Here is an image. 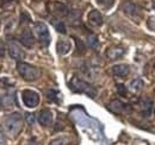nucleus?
<instances>
[{"mask_svg":"<svg viewBox=\"0 0 155 145\" xmlns=\"http://www.w3.org/2000/svg\"><path fill=\"white\" fill-rule=\"evenodd\" d=\"M2 126L6 134L16 137L23 128V118L19 113H12L2 120Z\"/></svg>","mask_w":155,"mask_h":145,"instance_id":"nucleus-1","label":"nucleus"},{"mask_svg":"<svg viewBox=\"0 0 155 145\" xmlns=\"http://www.w3.org/2000/svg\"><path fill=\"white\" fill-rule=\"evenodd\" d=\"M69 88L75 93H80V94H86L87 96L94 99L97 96V89L88 83L87 81L78 77V76H73L69 81Z\"/></svg>","mask_w":155,"mask_h":145,"instance_id":"nucleus-2","label":"nucleus"},{"mask_svg":"<svg viewBox=\"0 0 155 145\" xmlns=\"http://www.w3.org/2000/svg\"><path fill=\"white\" fill-rule=\"evenodd\" d=\"M17 70L19 72V75L25 80V81H36L37 79H39L41 76V70L37 67L25 63V62H18L17 63Z\"/></svg>","mask_w":155,"mask_h":145,"instance_id":"nucleus-3","label":"nucleus"},{"mask_svg":"<svg viewBox=\"0 0 155 145\" xmlns=\"http://www.w3.org/2000/svg\"><path fill=\"white\" fill-rule=\"evenodd\" d=\"M122 11L124 12L125 16H128L129 18H131L135 21H140L143 17L142 8L134 1H130V0H127L122 4Z\"/></svg>","mask_w":155,"mask_h":145,"instance_id":"nucleus-4","label":"nucleus"},{"mask_svg":"<svg viewBox=\"0 0 155 145\" xmlns=\"http://www.w3.org/2000/svg\"><path fill=\"white\" fill-rule=\"evenodd\" d=\"M34 30H35L36 35L38 37V40L41 42V44L43 47H48L50 44V34H49V30H48L47 25L42 21L35 23L34 24Z\"/></svg>","mask_w":155,"mask_h":145,"instance_id":"nucleus-5","label":"nucleus"},{"mask_svg":"<svg viewBox=\"0 0 155 145\" xmlns=\"http://www.w3.org/2000/svg\"><path fill=\"white\" fill-rule=\"evenodd\" d=\"M21 99L24 105L29 108H35L39 104V94L31 89H24L21 92Z\"/></svg>","mask_w":155,"mask_h":145,"instance_id":"nucleus-6","label":"nucleus"},{"mask_svg":"<svg viewBox=\"0 0 155 145\" xmlns=\"http://www.w3.org/2000/svg\"><path fill=\"white\" fill-rule=\"evenodd\" d=\"M50 11L51 13L56 17V18H64V17H68L69 13H71V10L69 7L63 4V2H60V1H54L50 4Z\"/></svg>","mask_w":155,"mask_h":145,"instance_id":"nucleus-7","label":"nucleus"},{"mask_svg":"<svg viewBox=\"0 0 155 145\" xmlns=\"http://www.w3.org/2000/svg\"><path fill=\"white\" fill-rule=\"evenodd\" d=\"M7 50H8L10 56H11L13 60L18 61V62H20V61L25 57V54H24L23 49L20 48L19 44H18L17 42H15V40H10V42H8V44H7Z\"/></svg>","mask_w":155,"mask_h":145,"instance_id":"nucleus-8","label":"nucleus"},{"mask_svg":"<svg viewBox=\"0 0 155 145\" xmlns=\"http://www.w3.org/2000/svg\"><path fill=\"white\" fill-rule=\"evenodd\" d=\"M38 123L44 127H49L53 125V112L50 109L44 108L38 113Z\"/></svg>","mask_w":155,"mask_h":145,"instance_id":"nucleus-9","label":"nucleus"},{"mask_svg":"<svg viewBox=\"0 0 155 145\" xmlns=\"http://www.w3.org/2000/svg\"><path fill=\"white\" fill-rule=\"evenodd\" d=\"M19 40L25 48H32L34 44H35V37H34L32 31L29 30V29L23 30V32L19 36Z\"/></svg>","mask_w":155,"mask_h":145,"instance_id":"nucleus-10","label":"nucleus"},{"mask_svg":"<svg viewBox=\"0 0 155 145\" xmlns=\"http://www.w3.org/2000/svg\"><path fill=\"white\" fill-rule=\"evenodd\" d=\"M87 20H88L90 25L93 26V27H99V26H101L103 23H104V18H103L101 13H100L99 11H97V10H92V11L88 13Z\"/></svg>","mask_w":155,"mask_h":145,"instance_id":"nucleus-11","label":"nucleus"},{"mask_svg":"<svg viewBox=\"0 0 155 145\" xmlns=\"http://www.w3.org/2000/svg\"><path fill=\"white\" fill-rule=\"evenodd\" d=\"M107 108L110 109L111 112H114V113L122 114V113L128 112V111L130 109V107H129V105H127V104L122 102L120 100H114V101H111V102L109 104Z\"/></svg>","mask_w":155,"mask_h":145,"instance_id":"nucleus-12","label":"nucleus"},{"mask_svg":"<svg viewBox=\"0 0 155 145\" xmlns=\"http://www.w3.org/2000/svg\"><path fill=\"white\" fill-rule=\"evenodd\" d=\"M153 108V100L148 96H143L140 100V109L144 117H148Z\"/></svg>","mask_w":155,"mask_h":145,"instance_id":"nucleus-13","label":"nucleus"},{"mask_svg":"<svg viewBox=\"0 0 155 145\" xmlns=\"http://www.w3.org/2000/svg\"><path fill=\"white\" fill-rule=\"evenodd\" d=\"M125 49L123 47H112V48H109L107 51H106V56L107 58H110L111 61H115V60H118L122 56L125 55Z\"/></svg>","mask_w":155,"mask_h":145,"instance_id":"nucleus-14","label":"nucleus"},{"mask_svg":"<svg viewBox=\"0 0 155 145\" xmlns=\"http://www.w3.org/2000/svg\"><path fill=\"white\" fill-rule=\"evenodd\" d=\"M72 49V43L68 39H60L56 44V51L60 56L67 55Z\"/></svg>","mask_w":155,"mask_h":145,"instance_id":"nucleus-15","label":"nucleus"},{"mask_svg":"<svg viewBox=\"0 0 155 145\" xmlns=\"http://www.w3.org/2000/svg\"><path fill=\"white\" fill-rule=\"evenodd\" d=\"M111 72L117 77H124L130 72V67L128 64H125V63H120V64L114 66Z\"/></svg>","mask_w":155,"mask_h":145,"instance_id":"nucleus-16","label":"nucleus"},{"mask_svg":"<svg viewBox=\"0 0 155 145\" xmlns=\"http://www.w3.org/2000/svg\"><path fill=\"white\" fill-rule=\"evenodd\" d=\"M45 95H47V99L51 102H55V104H60L61 102V93L58 91H55V89H48L45 92Z\"/></svg>","mask_w":155,"mask_h":145,"instance_id":"nucleus-17","label":"nucleus"},{"mask_svg":"<svg viewBox=\"0 0 155 145\" xmlns=\"http://www.w3.org/2000/svg\"><path fill=\"white\" fill-rule=\"evenodd\" d=\"M142 88H143V81L141 79H134L129 85V89L133 93H140Z\"/></svg>","mask_w":155,"mask_h":145,"instance_id":"nucleus-18","label":"nucleus"},{"mask_svg":"<svg viewBox=\"0 0 155 145\" xmlns=\"http://www.w3.org/2000/svg\"><path fill=\"white\" fill-rule=\"evenodd\" d=\"M50 21H51L53 26L55 27V30H58V32H60V34H63V35L67 32L66 25H64V23H63L62 20H60V19H58V18H53Z\"/></svg>","mask_w":155,"mask_h":145,"instance_id":"nucleus-19","label":"nucleus"},{"mask_svg":"<svg viewBox=\"0 0 155 145\" xmlns=\"http://www.w3.org/2000/svg\"><path fill=\"white\" fill-rule=\"evenodd\" d=\"M71 143V139L68 137H64V136H61V137H58L55 139H53L49 145H68Z\"/></svg>","mask_w":155,"mask_h":145,"instance_id":"nucleus-20","label":"nucleus"},{"mask_svg":"<svg viewBox=\"0 0 155 145\" xmlns=\"http://www.w3.org/2000/svg\"><path fill=\"white\" fill-rule=\"evenodd\" d=\"M87 43H88L90 48H92L94 50H98V48H99V39H98V37L96 35H90V36L87 37Z\"/></svg>","mask_w":155,"mask_h":145,"instance_id":"nucleus-21","label":"nucleus"},{"mask_svg":"<svg viewBox=\"0 0 155 145\" xmlns=\"http://www.w3.org/2000/svg\"><path fill=\"white\" fill-rule=\"evenodd\" d=\"M97 4L103 8H111L115 4V0H97Z\"/></svg>","mask_w":155,"mask_h":145,"instance_id":"nucleus-22","label":"nucleus"},{"mask_svg":"<svg viewBox=\"0 0 155 145\" xmlns=\"http://www.w3.org/2000/svg\"><path fill=\"white\" fill-rule=\"evenodd\" d=\"M25 120L29 125H34L36 123V115L32 114V113H26L25 114Z\"/></svg>","mask_w":155,"mask_h":145,"instance_id":"nucleus-23","label":"nucleus"},{"mask_svg":"<svg viewBox=\"0 0 155 145\" xmlns=\"http://www.w3.org/2000/svg\"><path fill=\"white\" fill-rule=\"evenodd\" d=\"M117 92L122 96H127L128 95V89H127V87L124 85H117Z\"/></svg>","mask_w":155,"mask_h":145,"instance_id":"nucleus-24","label":"nucleus"},{"mask_svg":"<svg viewBox=\"0 0 155 145\" xmlns=\"http://www.w3.org/2000/svg\"><path fill=\"white\" fill-rule=\"evenodd\" d=\"M75 39V43H77V48H78V51L79 53H85V45H84V43L80 40V39H78V38H74Z\"/></svg>","mask_w":155,"mask_h":145,"instance_id":"nucleus-25","label":"nucleus"},{"mask_svg":"<svg viewBox=\"0 0 155 145\" xmlns=\"http://www.w3.org/2000/svg\"><path fill=\"white\" fill-rule=\"evenodd\" d=\"M148 27L150 30L155 31V17H149V19H148Z\"/></svg>","mask_w":155,"mask_h":145,"instance_id":"nucleus-26","label":"nucleus"},{"mask_svg":"<svg viewBox=\"0 0 155 145\" xmlns=\"http://www.w3.org/2000/svg\"><path fill=\"white\" fill-rule=\"evenodd\" d=\"M5 144V137H4V133L0 131V145Z\"/></svg>","mask_w":155,"mask_h":145,"instance_id":"nucleus-27","label":"nucleus"},{"mask_svg":"<svg viewBox=\"0 0 155 145\" xmlns=\"http://www.w3.org/2000/svg\"><path fill=\"white\" fill-rule=\"evenodd\" d=\"M4 55H5V48H4V47L0 44V58H1Z\"/></svg>","mask_w":155,"mask_h":145,"instance_id":"nucleus-28","label":"nucleus"},{"mask_svg":"<svg viewBox=\"0 0 155 145\" xmlns=\"http://www.w3.org/2000/svg\"><path fill=\"white\" fill-rule=\"evenodd\" d=\"M1 107H2V98L0 96V109H1Z\"/></svg>","mask_w":155,"mask_h":145,"instance_id":"nucleus-29","label":"nucleus"},{"mask_svg":"<svg viewBox=\"0 0 155 145\" xmlns=\"http://www.w3.org/2000/svg\"><path fill=\"white\" fill-rule=\"evenodd\" d=\"M28 145H38L37 143H35V142H32V143H29Z\"/></svg>","mask_w":155,"mask_h":145,"instance_id":"nucleus-30","label":"nucleus"},{"mask_svg":"<svg viewBox=\"0 0 155 145\" xmlns=\"http://www.w3.org/2000/svg\"><path fill=\"white\" fill-rule=\"evenodd\" d=\"M153 8H154V11H155V2L153 4Z\"/></svg>","mask_w":155,"mask_h":145,"instance_id":"nucleus-31","label":"nucleus"},{"mask_svg":"<svg viewBox=\"0 0 155 145\" xmlns=\"http://www.w3.org/2000/svg\"><path fill=\"white\" fill-rule=\"evenodd\" d=\"M154 69H155V62H154Z\"/></svg>","mask_w":155,"mask_h":145,"instance_id":"nucleus-32","label":"nucleus"}]
</instances>
